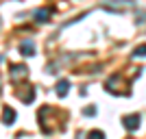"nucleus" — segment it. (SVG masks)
<instances>
[{"label":"nucleus","instance_id":"nucleus-1","mask_svg":"<svg viewBox=\"0 0 146 139\" xmlns=\"http://www.w3.org/2000/svg\"><path fill=\"white\" fill-rule=\"evenodd\" d=\"M133 5V0H107L103 5V9H107V11H113V13H122L127 7Z\"/></svg>","mask_w":146,"mask_h":139},{"label":"nucleus","instance_id":"nucleus-2","mask_svg":"<svg viewBox=\"0 0 146 139\" xmlns=\"http://www.w3.org/2000/svg\"><path fill=\"white\" fill-rule=\"evenodd\" d=\"M29 76V67L24 63H18V65H11V80L13 83H22Z\"/></svg>","mask_w":146,"mask_h":139},{"label":"nucleus","instance_id":"nucleus-3","mask_svg":"<svg viewBox=\"0 0 146 139\" xmlns=\"http://www.w3.org/2000/svg\"><path fill=\"white\" fill-rule=\"evenodd\" d=\"M140 122H142V117L137 113H131V115H124V117H122V124H124L127 130H137V128H140Z\"/></svg>","mask_w":146,"mask_h":139},{"label":"nucleus","instance_id":"nucleus-4","mask_svg":"<svg viewBox=\"0 0 146 139\" xmlns=\"http://www.w3.org/2000/svg\"><path fill=\"white\" fill-rule=\"evenodd\" d=\"M55 91H57V96H59V98H66V96H68V91H70V80H68V78L57 80Z\"/></svg>","mask_w":146,"mask_h":139},{"label":"nucleus","instance_id":"nucleus-5","mask_svg":"<svg viewBox=\"0 0 146 139\" xmlns=\"http://www.w3.org/2000/svg\"><path fill=\"white\" fill-rule=\"evenodd\" d=\"M20 55L22 57H33L35 55V43L31 42V39H24V42L20 43Z\"/></svg>","mask_w":146,"mask_h":139},{"label":"nucleus","instance_id":"nucleus-6","mask_svg":"<svg viewBox=\"0 0 146 139\" xmlns=\"http://www.w3.org/2000/svg\"><path fill=\"white\" fill-rule=\"evenodd\" d=\"M50 15H52V9H50V7H42V9L35 11V20L37 22H48Z\"/></svg>","mask_w":146,"mask_h":139},{"label":"nucleus","instance_id":"nucleus-7","mask_svg":"<svg viewBox=\"0 0 146 139\" xmlns=\"http://www.w3.org/2000/svg\"><path fill=\"white\" fill-rule=\"evenodd\" d=\"M15 117H18V115H15V111H13L11 107H5V109H2V124L11 126L13 122H15Z\"/></svg>","mask_w":146,"mask_h":139},{"label":"nucleus","instance_id":"nucleus-8","mask_svg":"<svg viewBox=\"0 0 146 139\" xmlns=\"http://www.w3.org/2000/svg\"><path fill=\"white\" fill-rule=\"evenodd\" d=\"M20 98H22V102H24V104H31L33 100H35V87H29V91L22 94Z\"/></svg>","mask_w":146,"mask_h":139},{"label":"nucleus","instance_id":"nucleus-9","mask_svg":"<svg viewBox=\"0 0 146 139\" xmlns=\"http://www.w3.org/2000/svg\"><path fill=\"white\" fill-rule=\"evenodd\" d=\"M133 57H146V43H140V46L133 50Z\"/></svg>","mask_w":146,"mask_h":139},{"label":"nucleus","instance_id":"nucleus-10","mask_svg":"<svg viewBox=\"0 0 146 139\" xmlns=\"http://www.w3.org/2000/svg\"><path fill=\"white\" fill-rule=\"evenodd\" d=\"M87 139H105V133H103V130H90Z\"/></svg>","mask_w":146,"mask_h":139}]
</instances>
